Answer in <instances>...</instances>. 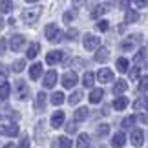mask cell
Returning a JSON list of instances; mask_svg holds the SVG:
<instances>
[{"label":"cell","mask_w":148,"mask_h":148,"mask_svg":"<svg viewBox=\"0 0 148 148\" xmlns=\"http://www.w3.org/2000/svg\"><path fill=\"white\" fill-rule=\"evenodd\" d=\"M46 38L49 42H60L62 40V31L59 29V26L57 24H48L46 26Z\"/></svg>","instance_id":"1"},{"label":"cell","mask_w":148,"mask_h":148,"mask_svg":"<svg viewBox=\"0 0 148 148\" xmlns=\"http://www.w3.org/2000/svg\"><path fill=\"white\" fill-rule=\"evenodd\" d=\"M40 8H29V9H24L22 11V20L26 22V24H35L38 20V16H40Z\"/></svg>","instance_id":"2"},{"label":"cell","mask_w":148,"mask_h":148,"mask_svg":"<svg viewBox=\"0 0 148 148\" xmlns=\"http://www.w3.org/2000/svg\"><path fill=\"white\" fill-rule=\"evenodd\" d=\"M0 134H2V135H9V137H15V135H18V126H16L15 123L0 124Z\"/></svg>","instance_id":"3"},{"label":"cell","mask_w":148,"mask_h":148,"mask_svg":"<svg viewBox=\"0 0 148 148\" xmlns=\"http://www.w3.org/2000/svg\"><path fill=\"white\" fill-rule=\"evenodd\" d=\"M77 84V73L75 71H66L62 75V86L64 88H73Z\"/></svg>","instance_id":"4"},{"label":"cell","mask_w":148,"mask_h":148,"mask_svg":"<svg viewBox=\"0 0 148 148\" xmlns=\"http://www.w3.org/2000/svg\"><path fill=\"white\" fill-rule=\"evenodd\" d=\"M82 42H84V48H86L88 51H92V49H97V46H99V38L95 37V35H84V38H82Z\"/></svg>","instance_id":"5"},{"label":"cell","mask_w":148,"mask_h":148,"mask_svg":"<svg viewBox=\"0 0 148 148\" xmlns=\"http://www.w3.org/2000/svg\"><path fill=\"white\" fill-rule=\"evenodd\" d=\"M24 42H26V38L22 35H13L9 38V48L13 51H20L22 48H24Z\"/></svg>","instance_id":"6"},{"label":"cell","mask_w":148,"mask_h":148,"mask_svg":"<svg viewBox=\"0 0 148 148\" xmlns=\"http://www.w3.org/2000/svg\"><path fill=\"white\" fill-rule=\"evenodd\" d=\"M16 97L18 99H27V95H29V88H27V84L24 81H16Z\"/></svg>","instance_id":"7"},{"label":"cell","mask_w":148,"mask_h":148,"mask_svg":"<svg viewBox=\"0 0 148 148\" xmlns=\"http://www.w3.org/2000/svg\"><path fill=\"white\" fill-rule=\"evenodd\" d=\"M130 141H132V145L134 146H143L145 143V134H143V130H134L132 135H130Z\"/></svg>","instance_id":"8"},{"label":"cell","mask_w":148,"mask_h":148,"mask_svg":"<svg viewBox=\"0 0 148 148\" xmlns=\"http://www.w3.org/2000/svg\"><path fill=\"white\" fill-rule=\"evenodd\" d=\"M57 77H59V75H57V71L55 70H49L48 73H46V77H44V88H53L55 86V84H57Z\"/></svg>","instance_id":"9"},{"label":"cell","mask_w":148,"mask_h":148,"mask_svg":"<svg viewBox=\"0 0 148 148\" xmlns=\"http://www.w3.org/2000/svg\"><path fill=\"white\" fill-rule=\"evenodd\" d=\"M97 79H99V82H112L113 73H112V70H108V68H101L99 73H97Z\"/></svg>","instance_id":"10"},{"label":"cell","mask_w":148,"mask_h":148,"mask_svg":"<svg viewBox=\"0 0 148 148\" xmlns=\"http://www.w3.org/2000/svg\"><path fill=\"white\" fill-rule=\"evenodd\" d=\"M64 119H66L64 112H55L53 115H51V126H53V128H60L62 124H64Z\"/></svg>","instance_id":"11"},{"label":"cell","mask_w":148,"mask_h":148,"mask_svg":"<svg viewBox=\"0 0 148 148\" xmlns=\"http://www.w3.org/2000/svg\"><path fill=\"white\" fill-rule=\"evenodd\" d=\"M110 11V5L108 4H99V5H95L93 11H92V18H99V16H102L104 13H108Z\"/></svg>","instance_id":"12"},{"label":"cell","mask_w":148,"mask_h":148,"mask_svg":"<svg viewBox=\"0 0 148 148\" xmlns=\"http://www.w3.org/2000/svg\"><path fill=\"white\" fill-rule=\"evenodd\" d=\"M62 55H64L62 51H49V53L46 55V62L53 66V64H57V62L62 60Z\"/></svg>","instance_id":"13"},{"label":"cell","mask_w":148,"mask_h":148,"mask_svg":"<svg viewBox=\"0 0 148 148\" xmlns=\"http://www.w3.org/2000/svg\"><path fill=\"white\" fill-rule=\"evenodd\" d=\"M40 75H42V64H40V62H37V64H33L29 68V77L33 79V81H37Z\"/></svg>","instance_id":"14"},{"label":"cell","mask_w":148,"mask_h":148,"mask_svg":"<svg viewBox=\"0 0 148 148\" xmlns=\"http://www.w3.org/2000/svg\"><path fill=\"white\" fill-rule=\"evenodd\" d=\"M108 57H110V51H108V48H99L97 53H95V60H97V62H106Z\"/></svg>","instance_id":"15"},{"label":"cell","mask_w":148,"mask_h":148,"mask_svg":"<svg viewBox=\"0 0 148 148\" xmlns=\"http://www.w3.org/2000/svg\"><path fill=\"white\" fill-rule=\"evenodd\" d=\"M124 20H126V24H134V22L139 20V13H137V11H134V9H126Z\"/></svg>","instance_id":"16"},{"label":"cell","mask_w":148,"mask_h":148,"mask_svg":"<svg viewBox=\"0 0 148 148\" xmlns=\"http://www.w3.org/2000/svg\"><path fill=\"white\" fill-rule=\"evenodd\" d=\"M88 108H77V112H75V115H73V119H75V123H81V121H84V119L88 117Z\"/></svg>","instance_id":"17"},{"label":"cell","mask_w":148,"mask_h":148,"mask_svg":"<svg viewBox=\"0 0 148 148\" xmlns=\"http://www.w3.org/2000/svg\"><path fill=\"white\" fill-rule=\"evenodd\" d=\"M124 143H126V135L123 132H119V134H115L112 137V146H123Z\"/></svg>","instance_id":"18"},{"label":"cell","mask_w":148,"mask_h":148,"mask_svg":"<svg viewBox=\"0 0 148 148\" xmlns=\"http://www.w3.org/2000/svg\"><path fill=\"white\" fill-rule=\"evenodd\" d=\"M139 40V37L137 35H134V37H130L128 40H124L123 44H121V48L124 49V51H130V49H134V46H135V42Z\"/></svg>","instance_id":"19"},{"label":"cell","mask_w":148,"mask_h":148,"mask_svg":"<svg viewBox=\"0 0 148 148\" xmlns=\"http://www.w3.org/2000/svg\"><path fill=\"white\" fill-rule=\"evenodd\" d=\"M102 95H104V92H102L101 88H97V90H93V92L90 93V102H92V104H97V102H101V99H102Z\"/></svg>","instance_id":"20"},{"label":"cell","mask_w":148,"mask_h":148,"mask_svg":"<svg viewBox=\"0 0 148 148\" xmlns=\"http://www.w3.org/2000/svg\"><path fill=\"white\" fill-rule=\"evenodd\" d=\"M38 51H40V44L38 42H33L29 48H27V59H35L38 55Z\"/></svg>","instance_id":"21"},{"label":"cell","mask_w":148,"mask_h":148,"mask_svg":"<svg viewBox=\"0 0 148 148\" xmlns=\"http://www.w3.org/2000/svg\"><path fill=\"white\" fill-rule=\"evenodd\" d=\"M77 148H90V137H88V134H81V135H79Z\"/></svg>","instance_id":"22"},{"label":"cell","mask_w":148,"mask_h":148,"mask_svg":"<svg viewBox=\"0 0 148 148\" xmlns=\"http://www.w3.org/2000/svg\"><path fill=\"white\" fill-rule=\"evenodd\" d=\"M126 106H128V99L126 97H117L113 101V108H115V110H124Z\"/></svg>","instance_id":"23"},{"label":"cell","mask_w":148,"mask_h":148,"mask_svg":"<svg viewBox=\"0 0 148 148\" xmlns=\"http://www.w3.org/2000/svg\"><path fill=\"white\" fill-rule=\"evenodd\" d=\"M93 81H95V75L92 71H88V73H84V77H82V84L86 88H92L93 86Z\"/></svg>","instance_id":"24"},{"label":"cell","mask_w":148,"mask_h":148,"mask_svg":"<svg viewBox=\"0 0 148 148\" xmlns=\"http://www.w3.org/2000/svg\"><path fill=\"white\" fill-rule=\"evenodd\" d=\"M126 88H128L126 81H117V82H115V86H113V93L121 95L123 92H126Z\"/></svg>","instance_id":"25"},{"label":"cell","mask_w":148,"mask_h":148,"mask_svg":"<svg viewBox=\"0 0 148 148\" xmlns=\"http://www.w3.org/2000/svg\"><path fill=\"white\" fill-rule=\"evenodd\" d=\"M44 104H46V93L40 92L37 95V101H35V106H37V110H44Z\"/></svg>","instance_id":"26"},{"label":"cell","mask_w":148,"mask_h":148,"mask_svg":"<svg viewBox=\"0 0 148 148\" xmlns=\"http://www.w3.org/2000/svg\"><path fill=\"white\" fill-rule=\"evenodd\" d=\"M51 102H53L55 106L62 104V102H64V93H62V92H55L53 95H51Z\"/></svg>","instance_id":"27"},{"label":"cell","mask_w":148,"mask_h":148,"mask_svg":"<svg viewBox=\"0 0 148 148\" xmlns=\"http://www.w3.org/2000/svg\"><path fill=\"white\" fill-rule=\"evenodd\" d=\"M9 92H11V88H9L8 82L0 84V99H8L9 97Z\"/></svg>","instance_id":"28"},{"label":"cell","mask_w":148,"mask_h":148,"mask_svg":"<svg viewBox=\"0 0 148 148\" xmlns=\"http://www.w3.org/2000/svg\"><path fill=\"white\" fill-rule=\"evenodd\" d=\"M24 68H26V60H24V59H20V60H15V62H13V71H15V73H20L22 70H24Z\"/></svg>","instance_id":"29"},{"label":"cell","mask_w":148,"mask_h":148,"mask_svg":"<svg viewBox=\"0 0 148 148\" xmlns=\"http://www.w3.org/2000/svg\"><path fill=\"white\" fill-rule=\"evenodd\" d=\"M81 99H82V92H79V90H77V92H73V93L70 95L68 102H70V104H77V102L81 101Z\"/></svg>","instance_id":"30"},{"label":"cell","mask_w":148,"mask_h":148,"mask_svg":"<svg viewBox=\"0 0 148 148\" xmlns=\"http://www.w3.org/2000/svg\"><path fill=\"white\" fill-rule=\"evenodd\" d=\"M117 70L121 71V73H124V71L128 70V60L124 59V57H121V59L117 60Z\"/></svg>","instance_id":"31"},{"label":"cell","mask_w":148,"mask_h":148,"mask_svg":"<svg viewBox=\"0 0 148 148\" xmlns=\"http://www.w3.org/2000/svg\"><path fill=\"white\" fill-rule=\"evenodd\" d=\"M11 9H13V4H11L9 0H2V2H0V11H2V13H9Z\"/></svg>","instance_id":"32"},{"label":"cell","mask_w":148,"mask_h":148,"mask_svg":"<svg viewBox=\"0 0 148 148\" xmlns=\"http://www.w3.org/2000/svg\"><path fill=\"white\" fill-rule=\"evenodd\" d=\"M108 132H110V126H108V124H99V128H97V135H99V137H104Z\"/></svg>","instance_id":"33"},{"label":"cell","mask_w":148,"mask_h":148,"mask_svg":"<svg viewBox=\"0 0 148 148\" xmlns=\"http://www.w3.org/2000/svg\"><path fill=\"white\" fill-rule=\"evenodd\" d=\"M59 148H71V139L70 137H60L59 139Z\"/></svg>","instance_id":"34"},{"label":"cell","mask_w":148,"mask_h":148,"mask_svg":"<svg viewBox=\"0 0 148 148\" xmlns=\"http://www.w3.org/2000/svg\"><path fill=\"white\" fill-rule=\"evenodd\" d=\"M135 121H137V117H135V115L126 117V119L123 121V126H124V128H130V126H134V123H135Z\"/></svg>","instance_id":"35"},{"label":"cell","mask_w":148,"mask_h":148,"mask_svg":"<svg viewBox=\"0 0 148 148\" xmlns=\"http://www.w3.org/2000/svg\"><path fill=\"white\" fill-rule=\"evenodd\" d=\"M145 90H148V77H141V81H139V92H145Z\"/></svg>","instance_id":"36"},{"label":"cell","mask_w":148,"mask_h":148,"mask_svg":"<svg viewBox=\"0 0 148 148\" xmlns=\"http://www.w3.org/2000/svg\"><path fill=\"white\" fill-rule=\"evenodd\" d=\"M97 27H99L101 31H106L108 27H110V22H108V20H99L97 22Z\"/></svg>","instance_id":"37"},{"label":"cell","mask_w":148,"mask_h":148,"mask_svg":"<svg viewBox=\"0 0 148 148\" xmlns=\"http://www.w3.org/2000/svg\"><path fill=\"white\" fill-rule=\"evenodd\" d=\"M62 18H64V22H71L75 18V13H73V11H66V13L62 15Z\"/></svg>","instance_id":"38"},{"label":"cell","mask_w":148,"mask_h":148,"mask_svg":"<svg viewBox=\"0 0 148 148\" xmlns=\"http://www.w3.org/2000/svg\"><path fill=\"white\" fill-rule=\"evenodd\" d=\"M18 148H29V137H27V135H24V137L20 139V145H18Z\"/></svg>","instance_id":"39"},{"label":"cell","mask_w":148,"mask_h":148,"mask_svg":"<svg viewBox=\"0 0 148 148\" xmlns=\"http://www.w3.org/2000/svg\"><path fill=\"white\" fill-rule=\"evenodd\" d=\"M77 35H79V31H77V29H73V27L66 31V37H68V38H71V40H73V38H77Z\"/></svg>","instance_id":"40"},{"label":"cell","mask_w":148,"mask_h":148,"mask_svg":"<svg viewBox=\"0 0 148 148\" xmlns=\"http://www.w3.org/2000/svg\"><path fill=\"white\" fill-rule=\"evenodd\" d=\"M145 53H146V51H145V48H143L141 51H137V55H135V59H134V60H135V62H137V64H139V62L145 59Z\"/></svg>","instance_id":"41"},{"label":"cell","mask_w":148,"mask_h":148,"mask_svg":"<svg viewBox=\"0 0 148 148\" xmlns=\"http://www.w3.org/2000/svg\"><path fill=\"white\" fill-rule=\"evenodd\" d=\"M75 130H77L75 123H70V124H68V126H66V132H68V134H73V132H75Z\"/></svg>","instance_id":"42"},{"label":"cell","mask_w":148,"mask_h":148,"mask_svg":"<svg viewBox=\"0 0 148 148\" xmlns=\"http://www.w3.org/2000/svg\"><path fill=\"white\" fill-rule=\"evenodd\" d=\"M137 77H139V68H134V70L130 71V79H134V81H135Z\"/></svg>","instance_id":"43"},{"label":"cell","mask_w":148,"mask_h":148,"mask_svg":"<svg viewBox=\"0 0 148 148\" xmlns=\"http://www.w3.org/2000/svg\"><path fill=\"white\" fill-rule=\"evenodd\" d=\"M135 4H137V8H146L148 0H135Z\"/></svg>","instance_id":"44"},{"label":"cell","mask_w":148,"mask_h":148,"mask_svg":"<svg viewBox=\"0 0 148 148\" xmlns=\"http://www.w3.org/2000/svg\"><path fill=\"white\" fill-rule=\"evenodd\" d=\"M4 51H5V40L0 38V53H4Z\"/></svg>","instance_id":"45"},{"label":"cell","mask_w":148,"mask_h":148,"mask_svg":"<svg viewBox=\"0 0 148 148\" xmlns=\"http://www.w3.org/2000/svg\"><path fill=\"white\" fill-rule=\"evenodd\" d=\"M128 4H130V0H121V8L128 9Z\"/></svg>","instance_id":"46"},{"label":"cell","mask_w":148,"mask_h":148,"mask_svg":"<svg viewBox=\"0 0 148 148\" xmlns=\"http://www.w3.org/2000/svg\"><path fill=\"white\" fill-rule=\"evenodd\" d=\"M137 119H139V121H141V123H148V117H146V115H139Z\"/></svg>","instance_id":"47"},{"label":"cell","mask_w":148,"mask_h":148,"mask_svg":"<svg viewBox=\"0 0 148 148\" xmlns=\"http://www.w3.org/2000/svg\"><path fill=\"white\" fill-rule=\"evenodd\" d=\"M4 148H15V145H13V143H8V145L4 146Z\"/></svg>","instance_id":"48"},{"label":"cell","mask_w":148,"mask_h":148,"mask_svg":"<svg viewBox=\"0 0 148 148\" xmlns=\"http://www.w3.org/2000/svg\"><path fill=\"white\" fill-rule=\"evenodd\" d=\"M73 4H75V5H79V4H81V0H73Z\"/></svg>","instance_id":"49"},{"label":"cell","mask_w":148,"mask_h":148,"mask_svg":"<svg viewBox=\"0 0 148 148\" xmlns=\"http://www.w3.org/2000/svg\"><path fill=\"white\" fill-rule=\"evenodd\" d=\"M26 2H29V4H33V2H38V0H26Z\"/></svg>","instance_id":"50"},{"label":"cell","mask_w":148,"mask_h":148,"mask_svg":"<svg viewBox=\"0 0 148 148\" xmlns=\"http://www.w3.org/2000/svg\"><path fill=\"white\" fill-rule=\"evenodd\" d=\"M4 26V22H2V18H0V27H2Z\"/></svg>","instance_id":"51"}]
</instances>
